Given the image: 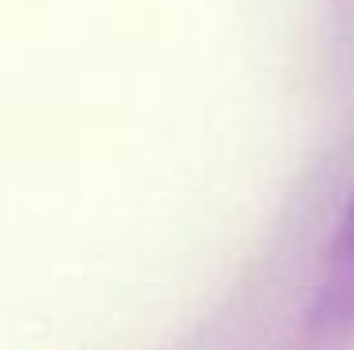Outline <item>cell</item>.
<instances>
[{
	"mask_svg": "<svg viewBox=\"0 0 354 350\" xmlns=\"http://www.w3.org/2000/svg\"><path fill=\"white\" fill-rule=\"evenodd\" d=\"M309 331L320 339H339L354 331V200L328 245L309 305Z\"/></svg>",
	"mask_w": 354,
	"mask_h": 350,
	"instance_id": "1",
	"label": "cell"
}]
</instances>
